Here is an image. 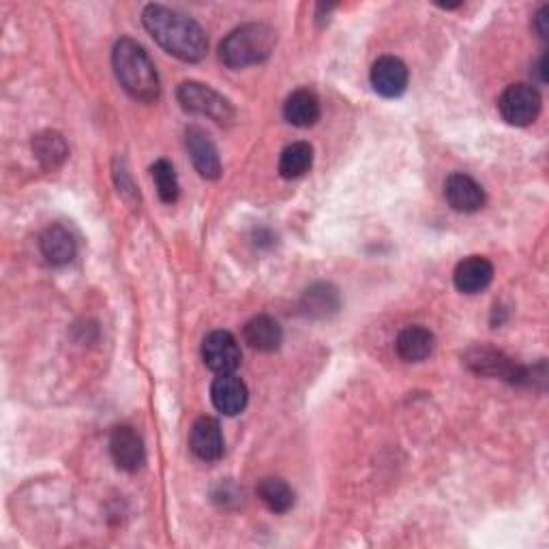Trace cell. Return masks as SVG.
<instances>
[{"label": "cell", "instance_id": "1", "mask_svg": "<svg viewBox=\"0 0 549 549\" xmlns=\"http://www.w3.org/2000/svg\"><path fill=\"white\" fill-rule=\"evenodd\" d=\"M142 24L159 46L178 61L200 63L209 52V37L204 28L183 11L163 5H146Z\"/></svg>", "mask_w": 549, "mask_h": 549}, {"label": "cell", "instance_id": "2", "mask_svg": "<svg viewBox=\"0 0 549 549\" xmlns=\"http://www.w3.org/2000/svg\"><path fill=\"white\" fill-rule=\"evenodd\" d=\"M112 67L123 91L140 103H155L161 95V84L151 56L138 41L123 37L116 41L112 52Z\"/></svg>", "mask_w": 549, "mask_h": 549}, {"label": "cell", "instance_id": "3", "mask_svg": "<svg viewBox=\"0 0 549 549\" xmlns=\"http://www.w3.org/2000/svg\"><path fill=\"white\" fill-rule=\"evenodd\" d=\"M277 46V31L269 24H243L219 43L221 63L230 69H245L260 65L273 54Z\"/></svg>", "mask_w": 549, "mask_h": 549}, {"label": "cell", "instance_id": "4", "mask_svg": "<svg viewBox=\"0 0 549 549\" xmlns=\"http://www.w3.org/2000/svg\"><path fill=\"white\" fill-rule=\"evenodd\" d=\"M176 99L181 103L183 110L211 118V121L219 125H232L236 118L234 106L224 95L196 80H189L178 86Z\"/></svg>", "mask_w": 549, "mask_h": 549}, {"label": "cell", "instance_id": "5", "mask_svg": "<svg viewBox=\"0 0 549 549\" xmlns=\"http://www.w3.org/2000/svg\"><path fill=\"white\" fill-rule=\"evenodd\" d=\"M464 363L472 369L474 374L502 378L511 384H526L532 387V369L515 363L507 354L487 346H474L466 352Z\"/></svg>", "mask_w": 549, "mask_h": 549}, {"label": "cell", "instance_id": "6", "mask_svg": "<svg viewBox=\"0 0 549 549\" xmlns=\"http://www.w3.org/2000/svg\"><path fill=\"white\" fill-rule=\"evenodd\" d=\"M498 110L513 127H528L541 114V95L530 84H511L498 99Z\"/></svg>", "mask_w": 549, "mask_h": 549}, {"label": "cell", "instance_id": "7", "mask_svg": "<svg viewBox=\"0 0 549 549\" xmlns=\"http://www.w3.org/2000/svg\"><path fill=\"white\" fill-rule=\"evenodd\" d=\"M202 359L206 367L219 374H234L241 365V346L230 331H213L202 341Z\"/></svg>", "mask_w": 549, "mask_h": 549}, {"label": "cell", "instance_id": "8", "mask_svg": "<svg viewBox=\"0 0 549 549\" xmlns=\"http://www.w3.org/2000/svg\"><path fill=\"white\" fill-rule=\"evenodd\" d=\"M110 453L114 464L125 472H138L146 462L144 440L129 425H118L110 434Z\"/></svg>", "mask_w": 549, "mask_h": 549}, {"label": "cell", "instance_id": "9", "mask_svg": "<svg viewBox=\"0 0 549 549\" xmlns=\"http://www.w3.org/2000/svg\"><path fill=\"white\" fill-rule=\"evenodd\" d=\"M374 91L384 99H397L406 93L410 73L404 61L395 56H382L374 63L372 73H369Z\"/></svg>", "mask_w": 549, "mask_h": 549}, {"label": "cell", "instance_id": "10", "mask_svg": "<svg viewBox=\"0 0 549 549\" xmlns=\"http://www.w3.org/2000/svg\"><path fill=\"white\" fill-rule=\"evenodd\" d=\"M185 142L191 161H194V168L206 181H217L221 176V159L215 142L211 140L209 133L200 127H189L185 131Z\"/></svg>", "mask_w": 549, "mask_h": 549}, {"label": "cell", "instance_id": "11", "mask_svg": "<svg viewBox=\"0 0 549 549\" xmlns=\"http://www.w3.org/2000/svg\"><path fill=\"white\" fill-rule=\"evenodd\" d=\"M444 198L457 213H477L485 206L483 187L468 174L455 172L444 183Z\"/></svg>", "mask_w": 549, "mask_h": 549}, {"label": "cell", "instance_id": "12", "mask_svg": "<svg viewBox=\"0 0 549 549\" xmlns=\"http://www.w3.org/2000/svg\"><path fill=\"white\" fill-rule=\"evenodd\" d=\"M211 399L213 406L226 414V417H236L247 408L249 391L245 382L234 374H219L211 387Z\"/></svg>", "mask_w": 549, "mask_h": 549}, {"label": "cell", "instance_id": "13", "mask_svg": "<svg viewBox=\"0 0 549 549\" xmlns=\"http://www.w3.org/2000/svg\"><path fill=\"white\" fill-rule=\"evenodd\" d=\"M189 447L202 462H217L224 455V436L213 417H200L189 434Z\"/></svg>", "mask_w": 549, "mask_h": 549}, {"label": "cell", "instance_id": "14", "mask_svg": "<svg viewBox=\"0 0 549 549\" xmlns=\"http://www.w3.org/2000/svg\"><path fill=\"white\" fill-rule=\"evenodd\" d=\"M455 288L464 294H479L494 281V264L483 256H470L457 264L453 273Z\"/></svg>", "mask_w": 549, "mask_h": 549}, {"label": "cell", "instance_id": "15", "mask_svg": "<svg viewBox=\"0 0 549 549\" xmlns=\"http://www.w3.org/2000/svg\"><path fill=\"white\" fill-rule=\"evenodd\" d=\"M341 309V296L339 290L333 284H320L309 286L303 292L301 299V311L311 320H329Z\"/></svg>", "mask_w": 549, "mask_h": 549}, {"label": "cell", "instance_id": "16", "mask_svg": "<svg viewBox=\"0 0 549 549\" xmlns=\"http://www.w3.org/2000/svg\"><path fill=\"white\" fill-rule=\"evenodd\" d=\"M39 249L52 266H65L78 254V243L65 226H50L39 236Z\"/></svg>", "mask_w": 549, "mask_h": 549}, {"label": "cell", "instance_id": "17", "mask_svg": "<svg viewBox=\"0 0 549 549\" xmlns=\"http://www.w3.org/2000/svg\"><path fill=\"white\" fill-rule=\"evenodd\" d=\"M436 348V337L434 333L425 329V326H408L402 333L397 335L395 350L399 359L406 363H421L432 356Z\"/></svg>", "mask_w": 549, "mask_h": 549}, {"label": "cell", "instance_id": "18", "mask_svg": "<svg viewBox=\"0 0 549 549\" xmlns=\"http://www.w3.org/2000/svg\"><path fill=\"white\" fill-rule=\"evenodd\" d=\"M320 114V99L314 91H309V88H299V91H294L284 103L286 121L299 129L314 127L320 121Z\"/></svg>", "mask_w": 549, "mask_h": 549}, {"label": "cell", "instance_id": "19", "mask_svg": "<svg viewBox=\"0 0 549 549\" xmlns=\"http://www.w3.org/2000/svg\"><path fill=\"white\" fill-rule=\"evenodd\" d=\"M243 339L249 348L258 352H275L284 341V331L275 318L256 316L245 324Z\"/></svg>", "mask_w": 549, "mask_h": 549}, {"label": "cell", "instance_id": "20", "mask_svg": "<svg viewBox=\"0 0 549 549\" xmlns=\"http://www.w3.org/2000/svg\"><path fill=\"white\" fill-rule=\"evenodd\" d=\"M33 153L43 170L54 172L63 166L69 157V144L58 131H41L33 138Z\"/></svg>", "mask_w": 549, "mask_h": 549}, {"label": "cell", "instance_id": "21", "mask_svg": "<svg viewBox=\"0 0 549 549\" xmlns=\"http://www.w3.org/2000/svg\"><path fill=\"white\" fill-rule=\"evenodd\" d=\"M311 163H314V148L309 142H294L284 148L279 157V174L292 181V178H301L309 172Z\"/></svg>", "mask_w": 549, "mask_h": 549}, {"label": "cell", "instance_id": "22", "mask_svg": "<svg viewBox=\"0 0 549 549\" xmlns=\"http://www.w3.org/2000/svg\"><path fill=\"white\" fill-rule=\"evenodd\" d=\"M258 498L264 502V507L273 513H288L294 507V489L281 479L269 477L258 483Z\"/></svg>", "mask_w": 549, "mask_h": 549}, {"label": "cell", "instance_id": "23", "mask_svg": "<svg viewBox=\"0 0 549 549\" xmlns=\"http://www.w3.org/2000/svg\"><path fill=\"white\" fill-rule=\"evenodd\" d=\"M151 172H153V181H155L161 202L174 204L178 200V196H181V185H178V178H176L172 163L166 159H159L151 168Z\"/></svg>", "mask_w": 549, "mask_h": 549}, {"label": "cell", "instance_id": "24", "mask_svg": "<svg viewBox=\"0 0 549 549\" xmlns=\"http://www.w3.org/2000/svg\"><path fill=\"white\" fill-rule=\"evenodd\" d=\"M114 174H116V183H118V187H121L118 191H121V194H123V196H127V198H129V196H131V198H138L136 185L131 183V178H129L127 170H116Z\"/></svg>", "mask_w": 549, "mask_h": 549}, {"label": "cell", "instance_id": "25", "mask_svg": "<svg viewBox=\"0 0 549 549\" xmlns=\"http://www.w3.org/2000/svg\"><path fill=\"white\" fill-rule=\"evenodd\" d=\"M549 16V7H541L539 13H537V18H534V28H537V33L539 37H547V18Z\"/></svg>", "mask_w": 549, "mask_h": 549}]
</instances>
